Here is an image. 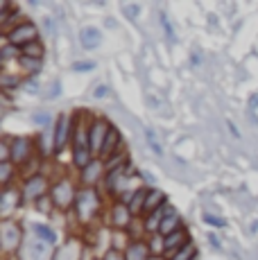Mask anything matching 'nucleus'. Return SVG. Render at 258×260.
Listing matches in <instances>:
<instances>
[{
    "label": "nucleus",
    "instance_id": "obj_1",
    "mask_svg": "<svg viewBox=\"0 0 258 260\" xmlns=\"http://www.w3.org/2000/svg\"><path fill=\"white\" fill-rule=\"evenodd\" d=\"M91 138H88V134L84 132V124H79V129L75 132V136H73V158H75V166L77 168H86L91 166Z\"/></svg>",
    "mask_w": 258,
    "mask_h": 260
},
{
    "label": "nucleus",
    "instance_id": "obj_2",
    "mask_svg": "<svg viewBox=\"0 0 258 260\" xmlns=\"http://www.w3.org/2000/svg\"><path fill=\"white\" fill-rule=\"evenodd\" d=\"M75 211L79 215V219L82 222H88V219H93L95 217V213H98V206H100V199H98V194H95V190H84V192H79L77 197H75Z\"/></svg>",
    "mask_w": 258,
    "mask_h": 260
},
{
    "label": "nucleus",
    "instance_id": "obj_3",
    "mask_svg": "<svg viewBox=\"0 0 258 260\" xmlns=\"http://www.w3.org/2000/svg\"><path fill=\"white\" fill-rule=\"evenodd\" d=\"M7 39H9V43L12 46H16V48H25L29 46V43H34L37 41V27H34L32 23H21L18 27H14L12 32L7 34Z\"/></svg>",
    "mask_w": 258,
    "mask_h": 260
},
{
    "label": "nucleus",
    "instance_id": "obj_4",
    "mask_svg": "<svg viewBox=\"0 0 258 260\" xmlns=\"http://www.w3.org/2000/svg\"><path fill=\"white\" fill-rule=\"evenodd\" d=\"M52 202L57 204L59 208H68L71 204H75V190L68 181H59L57 186L52 188Z\"/></svg>",
    "mask_w": 258,
    "mask_h": 260
},
{
    "label": "nucleus",
    "instance_id": "obj_5",
    "mask_svg": "<svg viewBox=\"0 0 258 260\" xmlns=\"http://www.w3.org/2000/svg\"><path fill=\"white\" fill-rule=\"evenodd\" d=\"M188 242H190V238H188L186 229H179V231H175V233H170V236L163 238V251L172 258L181 247H186Z\"/></svg>",
    "mask_w": 258,
    "mask_h": 260
},
{
    "label": "nucleus",
    "instance_id": "obj_6",
    "mask_svg": "<svg viewBox=\"0 0 258 260\" xmlns=\"http://www.w3.org/2000/svg\"><path fill=\"white\" fill-rule=\"evenodd\" d=\"M29 149H32V145H29L27 138H14L12 145H9V158L14 163H23L29 156Z\"/></svg>",
    "mask_w": 258,
    "mask_h": 260
},
{
    "label": "nucleus",
    "instance_id": "obj_7",
    "mask_svg": "<svg viewBox=\"0 0 258 260\" xmlns=\"http://www.w3.org/2000/svg\"><path fill=\"white\" fill-rule=\"evenodd\" d=\"M23 260H48V247L41 240H32L23 249Z\"/></svg>",
    "mask_w": 258,
    "mask_h": 260
},
{
    "label": "nucleus",
    "instance_id": "obj_8",
    "mask_svg": "<svg viewBox=\"0 0 258 260\" xmlns=\"http://www.w3.org/2000/svg\"><path fill=\"white\" fill-rule=\"evenodd\" d=\"M68 138V116H59L57 127H54V136H52V149L54 152H61L63 145Z\"/></svg>",
    "mask_w": 258,
    "mask_h": 260
},
{
    "label": "nucleus",
    "instance_id": "obj_9",
    "mask_svg": "<svg viewBox=\"0 0 258 260\" xmlns=\"http://www.w3.org/2000/svg\"><path fill=\"white\" fill-rule=\"evenodd\" d=\"M79 43H82L84 50H95L102 43V34L98 27H84L79 32Z\"/></svg>",
    "mask_w": 258,
    "mask_h": 260
},
{
    "label": "nucleus",
    "instance_id": "obj_10",
    "mask_svg": "<svg viewBox=\"0 0 258 260\" xmlns=\"http://www.w3.org/2000/svg\"><path fill=\"white\" fill-rule=\"evenodd\" d=\"M109 132V124L102 122V120H98V122H93V127L88 129V138H91V147L98 149L100 152L102 149V143H104V136H107Z\"/></svg>",
    "mask_w": 258,
    "mask_h": 260
},
{
    "label": "nucleus",
    "instance_id": "obj_11",
    "mask_svg": "<svg viewBox=\"0 0 258 260\" xmlns=\"http://www.w3.org/2000/svg\"><path fill=\"white\" fill-rule=\"evenodd\" d=\"M118 145H120V132H118L113 124H109V132H107V136H104L100 154L102 156H111V154L118 149Z\"/></svg>",
    "mask_w": 258,
    "mask_h": 260
},
{
    "label": "nucleus",
    "instance_id": "obj_12",
    "mask_svg": "<svg viewBox=\"0 0 258 260\" xmlns=\"http://www.w3.org/2000/svg\"><path fill=\"white\" fill-rule=\"evenodd\" d=\"M3 229H5V238H3L5 249H7V251H14V249L18 247V240H21V231H18V226L12 222H5Z\"/></svg>",
    "mask_w": 258,
    "mask_h": 260
},
{
    "label": "nucleus",
    "instance_id": "obj_13",
    "mask_svg": "<svg viewBox=\"0 0 258 260\" xmlns=\"http://www.w3.org/2000/svg\"><path fill=\"white\" fill-rule=\"evenodd\" d=\"M163 204H166V194H163L161 190H150L145 197V204H143V213L152 215L158 206H163Z\"/></svg>",
    "mask_w": 258,
    "mask_h": 260
},
{
    "label": "nucleus",
    "instance_id": "obj_14",
    "mask_svg": "<svg viewBox=\"0 0 258 260\" xmlns=\"http://www.w3.org/2000/svg\"><path fill=\"white\" fill-rule=\"evenodd\" d=\"M46 179L43 177H32L29 181L25 183V197L27 199H37V197H41L43 192H46Z\"/></svg>",
    "mask_w": 258,
    "mask_h": 260
},
{
    "label": "nucleus",
    "instance_id": "obj_15",
    "mask_svg": "<svg viewBox=\"0 0 258 260\" xmlns=\"http://www.w3.org/2000/svg\"><path fill=\"white\" fill-rule=\"evenodd\" d=\"M150 249L145 242H132L127 247V256L125 260H150Z\"/></svg>",
    "mask_w": 258,
    "mask_h": 260
},
{
    "label": "nucleus",
    "instance_id": "obj_16",
    "mask_svg": "<svg viewBox=\"0 0 258 260\" xmlns=\"http://www.w3.org/2000/svg\"><path fill=\"white\" fill-rule=\"evenodd\" d=\"M179 229H183V226H181V217H179L177 213H170V215H168V217L161 222V226H158V233L166 238V236H170V233L179 231Z\"/></svg>",
    "mask_w": 258,
    "mask_h": 260
},
{
    "label": "nucleus",
    "instance_id": "obj_17",
    "mask_svg": "<svg viewBox=\"0 0 258 260\" xmlns=\"http://www.w3.org/2000/svg\"><path fill=\"white\" fill-rule=\"evenodd\" d=\"M170 215V213H175V211H172V206H170V204H163V206H158L156 208V211L154 213H152L150 215V219H147V222H145V226L147 229H150V231H154V229H158V226H161V222H163V219H166V217H161V215Z\"/></svg>",
    "mask_w": 258,
    "mask_h": 260
},
{
    "label": "nucleus",
    "instance_id": "obj_18",
    "mask_svg": "<svg viewBox=\"0 0 258 260\" xmlns=\"http://www.w3.org/2000/svg\"><path fill=\"white\" fill-rule=\"evenodd\" d=\"M34 236H37V240H41V242L46 244H54L57 242V233L52 231L50 226H46V224H34Z\"/></svg>",
    "mask_w": 258,
    "mask_h": 260
},
{
    "label": "nucleus",
    "instance_id": "obj_19",
    "mask_svg": "<svg viewBox=\"0 0 258 260\" xmlns=\"http://www.w3.org/2000/svg\"><path fill=\"white\" fill-rule=\"evenodd\" d=\"M129 219H132V215H129V206L118 204V206L113 208V224H116V226H127Z\"/></svg>",
    "mask_w": 258,
    "mask_h": 260
},
{
    "label": "nucleus",
    "instance_id": "obj_20",
    "mask_svg": "<svg viewBox=\"0 0 258 260\" xmlns=\"http://www.w3.org/2000/svg\"><path fill=\"white\" fill-rule=\"evenodd\" d=\"M100 170H102V168H100V163L93 161L91 166H86V168L82 170V181H84V183H93L98 177H100Z\"/></svg>",
    "mask_w": 258,
    "mask_h": 260
},
{
    "label": "nucleus",
    "instance_id": "obj_21",
    "mask_svg": "<svg viewBox=\"0 0 258 260\" xmlns=\"http://www.w3.org/2000/svg\"><path fill=\"white\" fill-rule=\"evenodd\" d=\"M125 170H127V166H120L116 170H109L107 179H104V186H107L109 190H113V188H116V183H118V179L122 177V172H125Z\"/></svg>",
    "mask_w": 258,
    "mask_h": 260
},
{
    "label": "nucleus",
    "instance_id": "obj_22",
    "mask_svg": "<svg viewBox=\"0 0 258 260\" xmlns=\"http://www.w3.org/2000/svg\"><path fill=\"white\" fill-rule=\"evenodd\" d=\"M143 197H147V192H145V188H138L136 192H134V197H132V202H129V211H141L143 213Z\"/></svg>",
    "mask_w": 258,
    "mask_h": 260
},
{
    "label": "nucleus",
    "instance_id": "obj_23",
    "mask_svg": "<svg viewBox=\"0 0 258 260\" xmlns=\"http://www.w3.org/2000/svg\"><path fill=\"white\" fill-rule=\"evenodd\" d=\"M23 57H29V59H41L43 57V46L39 41L29 43V46L23 48Z\"/></svg>",
    "mask_w": 258,
    "mask_h": 260
},
{
    "label": "nucleus",
    "instance_id": "obj_24",
    "mask_svg": "<svg viewBox=\"0 0 258 260\" xmlns=\"http://www.w3.org/2000/svg\"><path fill=\"white\" fill-rule=\"evenodd\" d=\"M14 57H23V50L12 46V43H7V46L0 50V59H3V61H9V59H14Z\"/></svg>",
    "mask_w": 258,
    "mask_h": 260
},
{
    "label": "nucleus",
    "instance_id": "obj_25",
    "mask_svg": "<svg viewBox=\"0 0 258 260\" xmlns=\"http://www.w3.org/2000/svg\"><path fill=\"white\" fill-rule=\"evenodd\" d=\"M170 260H195V247H192V242H188L186 247H181Z\"/></svg>",
    "mask_w": 258,
    "mask_h": 260
},
{
    "label": "nucleus",
    "instance_id": "obj_26",
    "mask_svg": "<svg viewBox=\"0 0 258 260\" xmlns=\"http://www.w3.org/2000/svg\"><path fill=\"white\" fill-rule=\"evenodd\" d=\"M145 138H147V143H150V149H152V152L158 154V156H163V147H161V143H158L156 134L152 132V129H145Z\"/></svg>",
    "mask_w": 258,
    "mask_h": 260
},
{
    "label": "nucleus",
    "instance_id": "obj_27",
    "mask_svg": "<svg viewBox=\"0 0 258 260\" xmlns=\"http://www.w3.org/2000/svg\"><path fill=\"white\" fill-rule=\"evenodd\" d=\"M54 260H75V247H73V242L66 244L59 253H54Z\"/></svg>",
    "mask_w": 258,
    "mask_h": 260
},
{
    "label": "nucleus",
    "instance_id": "obj_28",
    "mask_svg": "<svg viewBox=\"0 0 258 260\" xmlns=\"http://www.w3.org/2000/svg\"><path fill=\"white\" fill-rule=\"evenodd\" d=\"M21 63L27 68V73H39L41 68V59H29V57H21Z\"/></svg>",
    "mask_w": 258,
    "mask_h": 260
},
{
    "label": "nucleus",
    "instance_id": "obj_29",
    "mask_svg": "<svg viewBox=\"0 0 258 260\" xmlns=\"http://www.w3.org/2000/svg\"><path fill=\"white\" fill-rule=\"evenodd\" d=\"M161 25H163V29H166L168 39H170V41H177V34H175V27H172L170 18H168V16H166V14H161Z\"/></svg>",
    "mask_w": 258,
    "mask_h": 260
},
{
    "label": "nucleus",
    "instance_id": "obj_30",
    "mask_svg": "<svg viewBox=\"0 0 258 260\" xmlns=\"http://www.w3.org/2000/svg\"><path fill=\"white\" fill-rule=\"evenodd\" d=\"M93 68H95V63H93V61H77V63H73V71H75V73L93 71Z\"/></svg>",
    "mask_w": 258,
    "mask_h": 260
},
{
    "label": "nucleus",
    "instance_id": "obj_31",
    "mask_svg": "<svg viewBox=\"0 0 258 260\" xmlns=\"http://www.w3.org/2000/svg\"><path fill=\"white\" fill-rule=\"evenodd\" d=\"M204 222L211 224V226H224V219L217 217V215H204Z\"/></svg>",
    "mask_w": 258,
    "mask_h": 260
},
{
    "label": "nucleus",
    "instance_id": "obj_32",
    "mask_svg": "<svg viewBox=\"0 0 258 260\" xmlns=\"http://www.w3.org/2000/svg\"><path fill=\"white\" fill-rule=\"evenodd\" d=\"M138 9H141V7H138V5H125V7H122V12L129 14V16H136V14H138Z\"/></svg>",
    "mask_w": 258,
    "mask_h": 260
},
{
    "label": "nucleus",
    "instance_id": "obj_33",
    "mask_svg": "<svg viewBox=\"0 0 258 260\" xmlns=\"http://www.w3.org/2000/svg\"><path fill=\"white\" fill-rule=\"evenodd\" d=\"M34 120H37L39 124H43V127H48V120H50V116H48V113H37Z\"/></svg>",
    "mask_w": 258,
    "mask_h": 260
},
{
    "label": "nucleus",
    "instance_id": "obj_34",
    "mask_svg": "<svg viewBox=\"0 0 258 260\" xmlns=\"http://www.w3.org/2000/svg\"><path fill=\"white\" fill-rule=\"evenodd\" d=\"M107 93H109V88H107V86H98V88H95V93H93V95H95L98 100H102V98H107Z\"/></svg>",
    "mask_w": 258,
    "mask_h": 260
},
{
    "label": "nucleus",
    "instance_id": "obj_35",
    "mask_svg": "<svg viewBox=\"0 0 258 260\" xmlns=\"http://www.w3.org/2000/svg\"><path fill=\"white\" fill-rule=\"evenodd\" d=\"M3 181L9 183V161H3Z\"/></svg>",
    "mask_w": 258,
    "mask_h": 260
},
{
    "label": "nucleus",
    "instance_id": "obj_36",
    "mask_svg": "<svg viewBox=\"0 0 258 260\" xmlns=\"http://www.w3.org/2000/svg\"><path fill=\"white\" fill-rule=\"evenodd\" d=\"M227 127H229V132H231V134H233V136H236V138L240 136V132H238V129H236V124H233L231 120H227Z\"/></svg>",
    "mask_w": 258,
    "mask_h": 260
},
{
    "label": "nucleus",
    "instance_id": "obj_37",
    "mask_svg": "<svg viewBox=\"0 0 258 260\" xmlns=\"http://www.w3.org/2000/svg\"><path fill=\"white\" fill-rule=\"evenodd\" d=\"M104 260H125L122 256H118V251H109V256L104 258Z\"/></svg>",
    "mask_w": 258,
    "mask_h": 260
},
{
    "label": "nucleus",
    "instance_id": "obj_38",
    "mask_svg": "<svg viewBox=\"0 0 258 260\" xmlns=\"http://www.w3.org/2000/svg\"><path fill=\"white\" fill-rule=\"evenodd\" d=\"M249 104H251V109L258 107V95H256V98H251V100H249Z\"/></svg>",
    "mask_w": 258,
    "mask_h": 260
},
{
    "label": "nucleus",
    "instance_id": "obj_39",
    "mask_svg": "<svg viewBox=\"0 0 258 260\" xmlns=\"http://www.w3.org/2000/svg\"><path fill=\"white\" fill-rule=\"evenodd\" d=\"M150 260H161V258H156V256H152V258H150Z\"/></svg>",
    "mask_w": 258,
    "mask_h": 260
}]
</instances>
